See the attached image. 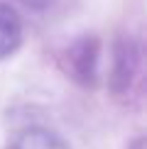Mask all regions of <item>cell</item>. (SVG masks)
<instances>
[{
  "mask_svg": "<svg viewBox=\"0 0 147 149\" xmlns=\"http://www.w3.org/2000/svg\"><path fill=\"white\" fill-rule=\"evenodd\" d=\"M130 149H145V139H135Z\"/></svg>",
  "mask_w": 147,
  "mask_h": 149,
  "instance_id": "obj_6",
  "label": "cell"
},
{
  "mask_svg": "<svg viewBox=\"0 0 147 149\" xmlns=\"http://www.w3.org/2000/svg\"><path fill=\"white\" fill-rule=\"evenodd\" d=\"M29 12H49L59 5V0H20Z\"/></svg>",
  "mask_w": 147,
  "mask_h": 149,
  "instance_id": "obj_5",
  "label": "cell"
},
{
  "mask_svg": "<svg viewBox=\"0 0 147 149\" xmlns=\"http://www.w3.org/2000/svg\"><path fill=\"white\" fill-rule=\"evenodd\" d=\"M24 39V22L17 8L0 0V59H8Z\"/></svg>",
  "mask_w": 147,
  "mask_h": 149,
  "instance_id": "obj_3",
  "label": "cell"
},
{
  "mask_svg": "<svg viewBox=\"0 0 147 149\" xmlns=\"http://www.w3.org/2000/svg\"><path fill=\"white\" fill-rule=\"evenodd\" d=\"M66 73L81 86H96L101 78V42L93 34H83L74 39L66 49L64 59Z\"/></svg>",
  "mask_w": 147,
  "mask_h": 149,
  "instance_id": "obj_1",
  "label": "cell"
},
{
  "mask_svg": "<svg viewBox=\"0 0 147 149\" xmlns=\"http://www.w3.org/2000/svg\"><path fill=\"white\" fill-rule=\"evenodd\" d=\"M137 71H140V49L130 37H123V39L115 42L113 59H110V73H108L110 91L125 93L132 86Z\"/></svg>",
  "mask_w": 147,
  "mask_h": 149,
  "instance_id": "obj_2",
  "label": "cell"
},
{
  "mask_svg": "<svg viewBox=\"0 0 147 149\" xmlns=\"http://www.w3.org/2000/svg\"><path fill=\"white\" fill-rule=\"evenodd\" d=\"M8 149H69V144H66L54 130L27 127V130L17 132L15 137L10 139Z\"/></svg>",
  "mask_w": 147,
  "mask_h": 149,
  "instance_id": "obj_4",
  "label": "cell"
}]
</instances>
